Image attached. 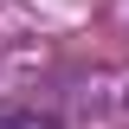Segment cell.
I'll list each match as a JSON object with an SVG mask.
<instances>
[{
    "label": "cell",
    "instance_id": "obj_1",
    "mask_svg": "<svg viewBox=\"0 0 129 129\" xmlns=\"http://www.w3.org/2000/svg\"><path fill=\"white\" fill-rule=\"evenodd\" d=\"M0 129H52L45 116H0Z\"/></svg>",
    "mask_w": 129,
    "mask_h": 129
}]
</instances>
